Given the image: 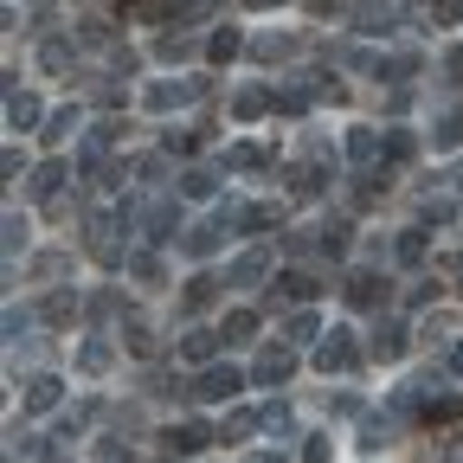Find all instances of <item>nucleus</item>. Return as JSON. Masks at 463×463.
<instances>
[{
  "label": "nucleus",
  "instance_id": "obj_1",
  "mask_svg": "<svg viewBox=\"0 0 463 463\" xmlns=\"http://www.w3.org/2000/svg\"><path fill=\"white\" fill-rule=\"evenodd\" d=\"M213 219L225 225V239H245V232H270V225H283V206H239V200H219Z\"/></svg>",
  "mask_w": 463,
  "mask_h": 463
},
{
  "label": "nucleus",
  "instance_id": "obj_2",
  "mask_svg": "<svg viewBox=\"0 0 463 463\" xmlns=\"http://www.w3.org/2000/svg\"><path fill=\"white\" fill-rule=\"evenodd\" d=\"M194 97H206V78H161V84L142 90V109L167 116V109H181V103H194Z\"/></svg>",
  "mask_w": 463,
  "mask_h": 463
},
{
  "label": "nucleus",
  "instance_id": "obj_3",
  "mask_svg": "<svg viewBox=\"0 0 463 463\" xmlns=\"http://www.w3.org/2000/svg\"><path fill=\"white\" fill-rule=\"evenodd\" d=\"M251 386V373L245 367H232V361H213V367H200V380H194V399H239Z\"/></svg>",
  "mask_w": 463,
  "mask_h": 463
},
{
  "label": "nucleus",
  "instance_id": "obj_4",
  "mask_svg": "<svg viewBox=\"0 0 463 463\" xmlns=\"http://www.w3.org/2000/svg\"><path fill=\"white\" fill-rule=\"evenodd\" d=\"M136 232H142V239L148 245H161V239H181V206H174V200H155V206H136Z\"/></svg>",
  "mask_w": 463,
  "mask_h": 463
},
{
  "label": "nucleus",
  "instance_id": "obj_5",
  "mask_svg": "<svg viewBox=\"0 0 463 463\" xmlns=\"http://www.w3.org/2000/svg\"><path fill=\"white\" fill-rule=\"evenodd\" d=\"M341 297H347V309H386L392 289H386L380 270H347V277H341Z\"/></svg>",
  "mask_w": 463,
  "mask_h": 463
},
{
  "label": "nucleus",
  "instance_id": "obj_6",
  "mask_svg": "<svg viewBox=\"0 0 463 463\" xmlns=\"http://www.w3.org/2000/svg\"><path fill=\"white\" fill-rule=\"evenodd\" d=\"M367 354H373V361H405V354H412V328H405L399 316H380V322H373V341H367Z\"/></svg>",
  "mask_w": 463,
  "mask_h": 463
},
{
  "label": "nucleus",
  "instance_id": "obj_7",
  "mask_svg": "<svg viewBox=\"0 0 463 463\" xmlns=\"http://www.w3.org/2000/svg\"><path fill=\"white\" fill-rule=\"evenodd\" d=\"M289 373H297V347H283V341H270L251 361V386H289Z\"/></svg>",
  "mask_w": 463,
  "mask_h": 463
},
{
  "label": "nucleus",
  "instance_id": "obj_8",
  "mask_svg": "<svg viewBox=\"0 0 463 463\" xmlns=\"http://www.w3.org/2000/svg\"><path fill=\"white\" fill-rule=\"evenodd\" d=\"M116 136H123V123H90L84 129V142H78V174H103L109 161V148H116Z\"/></svg>",
  "mask_w": 463,
  "mask_h": 463
},
{
  "label": "nucleus",
  "instance_id": "obj_9",
  "mask_svg": "<svg viewBox=\"0 0 463 463\" xmlns=\"http://www.w3.org/2000/svg\"><path fill=\"white\" fill-rule=\"evenodd\" d=\"M322 289H328V283H322L316 270H283V277L264 289V303H270V309H283V297H289V303H309V297H322Z\"/></svg>",
  "mask_w": 463,
  "mask_h": 463
},
{
  "label": "nucleus",
  "instance_id": "obj_10",
  "mask_svg": "<svg viewBox=\"0 0 463 463\" xmlns=\"http://www.w3.org/2000/svg\"><path fill=\"white\" fill-rule=\"evenodd\" d=\"M213 438H219V431H213L206 419H174V425L161 431V444H167L174 457H194V450H206Z\"/></svg>",
  "mask_w": 463,
  "mask_h": 463
},
{
  "label": "nucleus",
  "instance_id": "obj_11",
  "mask_svg": "<svg viewBox=\"0 0 463 463\" xmlns=\"http://www.w3.org/2000/svg\"><path fill=\"white\" fill-rule=\"evenodd\" d=\"M354 361H361V347H354V335H347V328H335V335L316 341V367H322V373H347Z\"/></svg>",
  "mask_w": 463,
  "mask_h": 463
},
{
  "label": "nucleus",
  "instance_id": "obj_12",
  "mask_svg": "<svg viewBox=\"0 0 463 463\" xmlns=\"http://www.w3.org/2000/svg\"><path fill=\"white\" fill-rule=\"evenodd\" d=\"M347 20H354V33H361V39H380V33H392V26H399V7H392V0H361V7L347 14Z\"/></svg>",
  "mask_w": 463,
  "mask_h": 463
},
{
  "label": "nucleus",
  "instance_id": "obj_13",
  "mask_svg": "<svg viewBox=\"0 0 463 463\" xmlns=\"http://www.w3.org/2000/svg\"><path fill=\"white\" fill-rule=\"evenodd\" d=\"M65 174H71L65 161H39V167L26 174V200H33V206H52L58 187H65Z\"/></svg>",
  "mask_w": 463,
  "mask_h": 463
},
{
  "label": "nucleus",
  "instance_id": "obj_14",
  "mask_svg": "<svg viewBox=\"0 0 463 463\" xmlns=\"http://www.w3.org/2000/svg\"><path fill=\"white\" fill-rule=\"evenodd\" d=\"M341 148H347V161H354V167H373V161L386 155V136H380L373 123H354V129H347V142H341Z\"/></svg>",
  "mask_w": 463,
  "mask_h": 463
},
{
  "label": "nucleus",
  "instance_id": "obj_15",
  "mask_svg": "<svg viewBox=\"0 0 463 463\" xmlns=\"http://www.w3.org/2000/svg\"><path fill=\"white\" fill-rule=\"evenodd\" d=\"M219 289H225V277H187V289H181V316H206L213 303H219Z\"/></svg>",
  "mask_w": 463,
  "mask_h": 463
},
{
  "label": "nucleus",
  "instance_id": "obj_16",
  "mask_svg": "<svg viewBox=\"0 0 463 463\" xmlns=\"http://www.w3.org/2000/svg\"><path fill=\"white\" fill-rule=\"evenodd\" d=\"M219 347H225L219 328H187V335H181V361H187V367H213Z\"/></svg>",
  "mask_w": 463,
  "mask_h": 463
},
{
  "label": "nucleus",
  "instance_id": "obj_17",
  "mask_svg": "<svg viewBox=\"0 0 463 463\" xmlns=\"http://www.w3.org/2000/svg\"><path fill=\"white\" fill-rule=\"evenodd\" d=\"M270 277V251H239L232 258V270H225V289H251V283H264Z\"/></svg>",
  "mask_w": 463,
  "mask_h": 463
},
{
  "label": "nucleus",
  "instance_id": "obj_18",
  "mask_svg": "<svg viewBox=\"0 0 463 463\" xmlns=\"http://www.w3.org/2000/svg\"><path fill=\"white\" fill-rule=\"evenodd\" d=\"M65 405V380L58 373H33L26 380V412H58Z\"/></svg>",
  "mask_w": 463,
  "mask_h": 463
},
{
  "label": "nucleus",
  "instance_id": "obj_19",
  "mask_svg": "<svg viewBox=\"0 0 463 463\" xmlns=\"http://www.w3.org/2000/svg\"><path fill=\"white\" fill-rule=\"evenodd\" d=\"M219 245H225V225H219V219H200V225L181 232V251H187V258H213Z\"/></svg>",
  "mask_w": 463,
  "mask_h": 463
},
{
  "label": "nucleus",
  "instance_id": "obj_20",
  "mask_svg": "<svg viewBox=\"0 0 463 463\" xmlns=\"http://www.w3.org/2000/svg\"><path fill=\"white\" fill-rule=\"evenodd\" d=\"M84 316V303H78V289H52V297L39 303V322H52V328H71Z\"/></svg>",
  "mask_w": 463,
  "mask_h": 463
},
{
  "label": "nucleus",
  "instance_id": "obj_21",
  "mask_svg": "<svg viewBox=\"0 0 463 463\" xmlns=\"http://www.w3.org/2000/svg\"><path fill=\"white\" fill-rule=\"evenodd\" d=\"M328 174H335V167H309V161H297V167H283V181H289V194H297V200H316V194L328 187Z\"/></svg>",
  "mask_w": 463,
  "mask_h": 463
},
{
  "label": "nucleus",
  "instance_id": "obj_22",
  "mask_svg": "<svg viewBox=\"0 0 463 463\" xmlns=\"http://www.w3.org/2000/svg\"><path fill=\"white\" fill-rule=\"evenodd\" d=\"M251 431H264V412H258V405H239V412H225V425H219V444H245Z\"/></svg>",
  "mask_w": 463,
  "mask_h": 463
},
{
  "label": "nucleus",
  "instance_id": "obj_23",
  "mask_svg": "<svg viewBox=\"0 0 463 463\" xmlns=\"http://www.w3.org/2000/svg\"><path fill=\"white\" fill-rule=\"evenodd\" d=\"M264 109H277V90H264V84H245L239 97H232V116H239V123H258Z\"/></svg>",
  "mask_w": 463,
  "mask_h": 463
},
{
  "label": "nucleus",
  "instance_id": "obj_24",
  "mask_svg": "<svg viewBox=\"0 0 463 463\" xmlns=\"http://www.w3.org/2000/svg\"><path fill=\"white\" fill-rule=\"evenodd\" d=\"M7 123H14V129H39V123H45V103H39L33 90H7Z\"/></svg>",
  "mask_w": 463,
  "mask_h": 463
},
{
  "label": "nucleus",
  "instance_id": "obj_25",
  "mask_svg": "<svg viewBox=\"0 0 463 463\" xmlns=\"http://www.w3.org/2000/svg\"><path fill=\"white\" fill-rule=\"evenodd\" d=\"M309 341H322L316 309H289V316H283V347H309Z\"/></svg>",
  "mask_w": 463,
  "mask_h": 463
},
{
  "label": "nucleus",
  "instance_id": "obj_26",
  "mask_svg": "<svg viewBox=\"0 0 463 463\" xmlns=\"http://www.w3.org/2000/svg\"><path fill=\"white\" fill-rule=\"evenodd\" d=\"M109 367H116V347H109L103 335L78 341V373H90V380H97V373H109Z\"/></svg>",
  "mask_w": 463,
  "mask_h": 463
},
{
  "label": "nucleus",
  "instance_id": "obj_27",
  "mask_svg": "<svg viewBox=\"0 0 463 463\" xmlns=\"http://www.w3.org/2000/svg\"><path fill=\"white\" fill-rule=\"evenodd\" d=\"M431 142H438V148H457V142H463V103H457V97H444L438 123H431Z\"/></svg>",
  "mask_w": 463,
  "mask_h": 463
},
{
  "label": "nucleus",
  "instance_id": "obj_28",
  "mask_svg": "<svg viewBox=\"0 0 463 463\" xmlns=\"http://www.w3.org/2000/svg\"><path fill=\"white\" fill-rule=\"evenodd\" d=\"M380 84H405V78H419V52H380Z\"/></svg>",
  "mask_w": 463,
  "mask_h": 463
},
{
  "label": "nucleus",
  "instance_id": "obj_29",
  "mask_svg": "<svg viewBox=\"0 0 463 463\" xmlns=\"http://www.w3.org/2000/svg\"><path fill=\"white\" fill-rule=\"evenodd\" d=\"M174 187H181V200H219V174L213 167H187Z\"/></svg>",
  "mask_w": 463,
  "mask_h": 463
},
{
  "label": "nucleus",
  "instance_id": "obj_30",
  "mask_svg": "<svg viewBox=\"0 0 463 463\" xmlns=\"http://www.w3.org/2000/svg\"><path fill=\"white\" fill-rule=\"evenodd\" d=\"M399 425H405L399 412H380V419H367V425H361V450H386V444L399 438Z\"/></svg>",
  "mask_w": 463,
  "mask_h": 463
},
{
  "label": "nucleus",
  "instance_id": "obj_31",
  "mask_svg": "<svg viewBox=\"0 0 463 463\" xmlns=\"http://www.w3.org/2000/svg\"><path fill=\"white\" fill-rule=\"evenodd\" d=\"M251 335H258V309H232V316L219 322V341H225V347H245Z\"/></svg>",
  "mask_w": 463,
  "mask_h": 463
},
{
  "label": "nucleus",
  "instance_id": "obj_32",
  "mask_svg": "<svg viewBox=\"0 0 463 463\" xmlns=\"http://www.w3.org/2000/svg\"><path fill=\"white\" fill-rule=\"evenodd\" d=\"M71 136H78V109H52V116H45V129H39L45 148H65Z\"/></svg>",
  "mask_w": 463,
  "mask_h": 463
},
{
  "label": "nucleus",
  "instance_id": "obj_33",
  "mask_svg": "<svg viewBox=\"0 0 463 463\" xmlns=\"http://www.w3.org/2000/svg\"><path fill=\"white\" fill-rule=\"evenodd\" d=\"M194 52H200L194 33H161V39H155V58H161V65H187Z\"/></svg>",
  "mask_w": 463,
  "mask_h": 463
},
{
  "label": "nucleus",
  "instance_id": "obj_34",
  "mask_svg": "<svg viewBox=\"0 0 463 463\" xmlns=\"http://www.w3.org/2000/svg\"><path fill=\"white\" fill-rule=\"evenodd\" d=\"M245 52V39H239V26H219V33H206V58L213 65H232V58Z\"/></svg>",
  "mask_w": 463,
  "mask_h": 463
},
{
  "label": "nucleus",
  "instance_id": "obj_35",
  "mask_svg": "<svg viewBox=\"0 0 463 463\" xmlns=\"http://www.w3.org/2000/svg\"><path fill=\"white\" fill-rule=\"evenodd\" d=\"M39 65H45V71H71V65H78V39H45V45H39Z\"/></svg>",
  "mask_w": 463,
  "mask_h": 463
},
{
  "label": "nucleus",
  "instance_id": "obj_36",
  "mask_svg": "<svg viewBox=\"0 0 463 463\" xmlns=\"http://www.w3.org/2000/svg\"><path fill=\"white\" fill-rule=\"evenodd\" d=\"M392 264H425V225H405L392 239Z\"/></svg>",
  "mask_w": 463,
  "mask_h": 463
},
{
  "label": "nucleus",
  "instance_id": "obj_37",
  "mask_svg": "<svg viewBox=\"0 0 463 463\" xmlns=\"http://www.w3.org/2000/svg\"><path fill=\"white\" fill-rule=\"evenodd\" d=\"M219 167H239V174H251V167H270V148H258V142H239V148H225V155H219Z\"/></svg>",
  "mask_w": 463,
  "mask_h": 463
},
{
  "label": "nucleus",
  "instance_id": "obj_38",
  "mask_svg": "<svg viewBox=\"0 0 463 463\" xmlns=\"http://www.w3.org/2000/svg\"><path fill=\"white\" fill-rule=\"evenodd\" d=\"M347 245H354V219H341V213H335V219H322V251H328V258H341Z\"/></svg>",
  "mask_w": 463,
  "mask_h": 463
},
{
  "label": "nucleus",
  "instance_id": "obj_39",
  "mask_svg": "<svg viewBox=\"0 0 463 463\" xmlns=\"http://www.w3.org/2000/svg\"><path fill=\"white\" fill-rule=\"evenodd\" d=\"M297 52V33H264V39H251V58H264V65H277V58H289Z\"/></svg>",
  "mask_w": 463,
  "mask_h": 463
},
{
  "label": "nucleus",
  "instance_id": "obj_40",
  "mask_svg": "<svg viewBox=\"0 0 463 463\" xmlns=\"http://www.w3.org/2000/svg\"><path fill=\"white\" fill-rule=\"evenodd\" d=\"M123 20H181L174 0H123Z\"/></svg>",
  "mask_w": 463,
  "mask_h": 463
},
{
  "label": "nucleus",
  "instance_id": "obj_41",
  "mask_svg": "<svg viewBox=\"0 0 463 463\" xmlns=\"http://www.w3.org/2000/svg\"><path fill=\"white\" fill-rule=\"evenodd\" d=\"M26 270H33L39 283H52V277H65V270H71V251H39Z\"/></svg>",
  "mask_w": 463,
  "mask_h": 463
},
{
  "label": "nucleus",
  "instance_id": "obj_42",
  "mask_svg": "<svg viewBox=\"0 0 463 463\" xmlns=\"http://www.w3.org/2000/svg\"><path fill=\"white\" fill-rule=\"evenodd\" d=\"M129 277H136V283H161V277H167V264H161L155 251H129Z\"/></svg>",
  "mask_w": 463,
  "mask_h": 463
},
{
  "label": "nucleus",
  "instance_id": "obj_43",
  "mask_svg": "<svg viewBox=\"0 0 463 463\" xmlns=\"http://www.w3.org/2000/svg\"><path fill=\"white\" fill-rule=\"evenodd\" d=\"M264 431H270V438H283V444L297 438V419H289V405H264Z\"/></svg>",
  "mask_w": 463,
  "mask_h": 463
},
{
  "label": "nucleus",
  "instance_id": "obj_44",
  "mask_svg": "<svg viewBox=\"0 0 463 463\" xmlns=\"http://www.w3.org/2000/svg\"><path fill=\"white\" fill-rule=\"evenodd\" d=\"M90 419H97V405H78V412H65V419H58V438H84Z\"/></svg>",
  "mask_w": 463,
  "mask_h": 463
},
{
  "label": "nucleus",
  "instance_id": "obj_45",
  "mask_svg": "<svg viewBox=\"0 0 463 463\" xmlns=\"http://www.w3.org/2000/svg\"><path fill=\"white\" fill-rule=\"evenodd\" d=\"M425 20L431 26H457L463 20V0H425Z\"/></svg>",
  "mask_w": 463,
  "mask_h": 463
},
{
  "label": "nucleus",
  "instance_id": "obj_46",
  "mask_svg": "<svg viewBox=\"0 0 463 463\" xmlns=\"http://www.w3.org/2000/svg\"><path fill=\"white\" fill-rule=\"evenodd\" d=\"M457 213V200H438V194H425V206H419V225H444Z\"/></svg>",
  "mask_w": 463,
  "mask_h": 463
},
{
  "label": "nucleus",
  "instance_id": "obj_47",
  "mask_svg": "<svg viewBox=\"0 0 463 463\" xmlns=\"http://www.w3.org/2000/svg\"><path fill=\"white\" fill-rule=\"evenodd\" d=\"M109 316H123V297H116V289H97V297H90V322H109Z\"/></svg>",
  "mask_w": 463,
  "mask_h": 463
},
{
  "label": "nucleus",
  "instance_id": "obj_48",
  "mask_svg": "<svg viewBox=\"0 0 463 463\" xmlns=\"http://www.w3.org/2000/svg\"><path fill=\"white\" fill-rule=\"evenodd\" d=\"M303 463H335V438H303Z\"/></svg>",
  "mask_w": 463,
  "mask_h": 463
},
{
  "label": "nucleus",
  "instance_id": "obj_49",
  "mask_svg": "<svg viewBox=\"0 0 463 463\" xmlns=\"http://www.w3.org/2000/svg\"><path fill=\"white\" fill-rule=\"evenodd\" d=\"M412 136H405V129H386V161H412Z\"/></svg>",
  "mask_w": 463,
  "mask_h": 463
},
{
  "label": "nucleus",
  "instance_id": "obj_50",
  "mask_svg": "<svg viewBox=\"0 0 463 463\" xmlns=\"http://www.w3.org/2000/svg\"><path fill=\"white\" fill-rule=\"evenodd\" d=\"M200 142H206V129H174V136H167V148H174V155H194Z\"/></svg>",
  "mask_w": 463,
  "mask_h": 463
},
{
  "label": "nucleus",
  "instance_id": "obj_51",
  "mask_svg": "<svg viewBox=\"0 0 463 463\" xmlns=\"http://www.w3.org/2000/svg\"><path fill=\"white\" fill-rule=\"evenodd\" d=\"M123 341H129V354H155V335H148L142 322H129V328H123Z\"/></svg>",
  "mask_w": 463,
  "mask_h": 463
},
{
  "label": "nucleus",
  "instance_id": "obj_52",
  "mask_svg": "<svg viewBox=\"0 0 463 463\" xmlns=\"http://www.w3.org/2000/svg\"><path fill=\"white\" fill-rule=\"evenodd\" d=\"M129 174H136V181H161V174H167V161H161V155H142Z\"/></svg>",
  "mask_w": 463,
  "mask_h": 463
},
{
  "label": "nucleus",
  "instance_id": "obj_53",
  "mask_svg": "<svg viewBox=\"0 0 463 463\" xmlns=\"http://www.w3.org/2000/svg\"><path fill=\"white\" fill-rule=\"evenodd\" d=\"M78 45H109V26H103V20H84V26H78Z\"/></svg>",
  "mask_w": 463,
  "mask_h": 463
},
{
  "label": "nucleus",
  "instance_id": "obj_54",
  "mask_svg": "<svg viewBox=\"0 0 463 463\" xmlns=\"http://www.w3.org/2000/svg\"><path fill=\"white\" fill-rule=\"evenodd\" d=\"M20 245H26V219H20V213H7V258H14Z\"/></svg>",
  "mask_w": 463,
  "mask_h": 463
},
{
  "label": "nucleus",
  "instance_id": "obj_55",
  "mask_svg": "<svg viewBox=\"0 0 463 463\" xmlns=\"http://www.w3.org/2000/svg\"><path fill=\"white\" fill-rule=\"evenodd\" d=\"M444 78H450V90L463 84V45H450V52H444Z\"/></svg>",
  "mask_w": 463,
  "mask_h": 463
},
{
  "label": "nucleus",
  "instance_id": "obj_56",
  "mask_svg": "<svg viewBox=\"0 0 463 463\" xmlns=\"http://www.w3.org/2000/svg\"><path fill=\"white\" fill-rule=\"evenodd\" d=\"M444 373H463V335H450V347H444Z\"/></svg>",
  "mask_w": 463,
  "mask_h": 463
},
{
  "label": "nucleus",
  "instance_id": "obj_57",
  "mask_svg": "<svg viewBox=\"0 0 463 463\" xmlns=\"http://www.w3.org/2000/svg\"><path fill=\"white\" fill-rule=\"evenodd\" d=\"M431 289H438L431 277H425V283H412V289H405V303H412V309H425V303H431Z\"/></svg>",
  "mask_w": 463,
  "mask_h": 463
},
{
  "label": "nucleus",
  "instance_id": "obj_58",
  "mask_svg": "<svg viewBox=\"0 0 463 463\" xmlns=\"http://www.w3.org/2000/svg\"><path fill=\"white\" fill-rule=\"evenodd\" d=\"M425 341H438V335H450V316H425V328H419Z\"/></svg>",
  "mask_w": 463,
  "mask_h": 463
},
{
  "label": "nucleus",
  "instance_id": "obj_59",
  "mask_svg": "<svg viewBox=\"0 0 463 463\" xmlns=\"http://www.w3.org/2000/svg\"><path fill=\"white\" fill-rule=\"evenodd\" d=\"M245 14H264V7H283V0H239Z\"/></svg>",
  "mask_w": 463,
  "mask_h": 463
},
{
  "label": "nucleus",
  "instance_id": "obj_60",
  "mask_svg": "<svg viewBox=\"0 0 463 463\" xmlns=\"http://www.w3.org/2000/svg\"><path fill=\"white\" fill-rule=\"evenodd\" d=\"M450 277H457V297H463V264H457V270H450Z\"/></svg>",
  "mask_w": 463,
  "mask_h": 463
},
{
  "label": "nucleus",
  "instance_id": "obj_61",
  "mask_svg": "<svg viewBox=\"0 0 463 463\" xmlns=\"http://www.w3.org/2000/svg\"><path fill=\"white\" fill-rule=\"evenodd\" d=\"M258 463H289V457H258Z\"/></svg>",
  "mask_w": 463,
  "mask_h": 463
},
{
  "label": "nucleus",
  "instance_id": "obj_62",
  "mask_svg": "<svg viewBox=\"0 0 463 463\" xmlns=\"http://www.w3.org/2000/svg\"><path fill=\"white\" fill-rule=\"evenodd\" d=\"M33 7H39V14H45V7H52V0H33Z\"/></svg>",
  "mask_w": 463,
  "mask_h": 463
},
{
  "label": "nucleus",
  "instance_id": "obj_63",
  "mask_svg": "<svg viewBox=\"0 0 463 463\" xmlns=\"http://www.w3.org/2000/svg\"><path fill=\"white\" fill-rule=\"evenodd\" d=\"M52 463H65V457H52Z\"/></svg>",
  "mask_w": 463,
  "mask_h": 463
}]
</instances>
